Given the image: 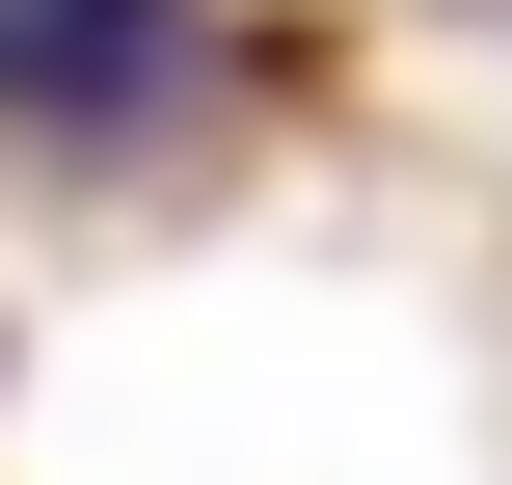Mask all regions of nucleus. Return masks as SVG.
I'll return each mask as SVG.
<instances>
[{
	"label": "nucleus",
	"instance_id": "f257e3e1",
	"mask_svg": "<svg viewBox=\"0 0 512 485\" xmlns=\"http://www.w3.org/2000/svg\"><path fill=\"white\" fill-rule=\"evenodd\" d=\"M189 81H216L189 0H0V135H81V162H108V135H162Z\"/></svg>",
	"mask_w": 512,
	"mask_h": 485
}]
</instances>
